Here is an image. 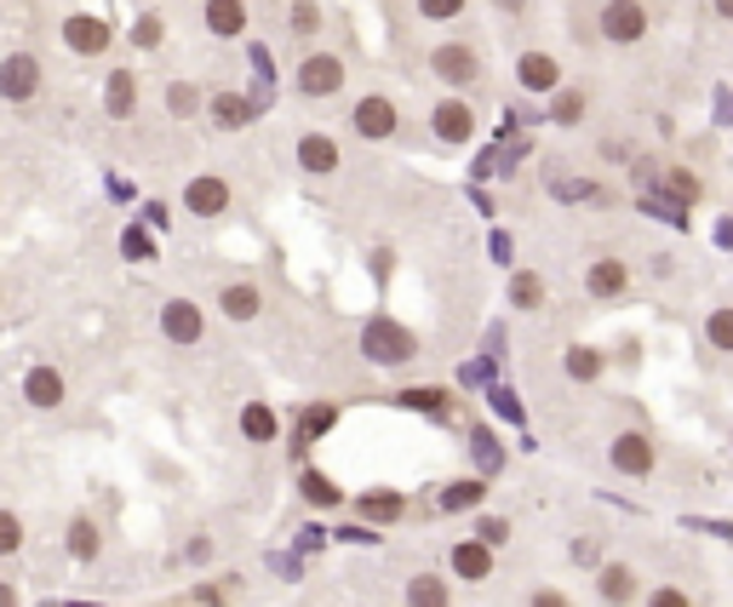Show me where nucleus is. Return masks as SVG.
<instances>
[{
    "label": "nucleus",
    "mask_w": 733,
    "mask_h": 607,
    "mask_svg": "<svg viewBox=\"0 0 733 607\" xmlns=\"http://www.w3.org/2000/svg\"><path fill=\"white\" fill-rule=\"evenodd\" d=\"M167 110L179 115V121H184V115H195V110H201V92H195L190 81H172V87H167Z\"/></svg>",
    "instance_id": "nucleus-31"
},
{
    "label": "nucleus",
    "mask_w": 733,
    "mask_h": 607,
    "mask_svg": "<svg viewBox=\"0 0 733 607\" xmlns=\"http://www.w3.org/2000/svg\"><path fill=\"white\" fill-rule=\"evenodd\" d=\"M488 252H493V259H499V264H511V259H516V241H511V236H504V230H499Z\"/></svg>",
    "instance_id": "nucleus-44"
},
{
    "label": "nucleus",
    "mask_w": 733,
    "mask_h": 607,
    "mask_svg": "<svg viewBox=\"0 0 733 607\" xmlns=\"http://www.w3.org/2000/svg\"><path fill=\"white\" fill-rule=\"evenodd\" d=\"M511 304H516V310H539V304H545V282L522 270L516 282H511Z\"/></svg>",
    "instance_id": "nucleus-29"
},
{
    "label": "nucleus",
    "mask_w": 733,
    "mask_h": 607,
    "mask_svg": "<svg viewBox=\"0 0 733 607\" xmlns=\"http://www.w3.org/2000/svg\"><path fill=\"white\" fill-rule=\"evenodd\" d=\"M98 545H104V539H98L92 516H75V522H69V556H75V562H92Z\"/></svg>",
    "instance_id": "nucleus-24"
},
{
    "label": "nucleus",
    "mask_w": 733,
    "mask_h": 607,
    "mask_svg": "<svg viewBox=\"0 0 733 607\" xmlns=\"http://www.w3.org/2000/svg\"><path fill=\"white\" fill-rule=\"evenodd\" d=\"M476 539H482V545H504V539H511V522H504V516H476Z\"/></svg>",
    "instance_id": "nucleus-35"
},
{
    "label": "nucleus",
    "mask_w": 733,
    "mask_h": 607,
    "mask_svg": "<svg viewBox=\"0 0 733 607\" xmlns=\"http://www.w3.org/2000/svg\"><path fill=\"white\" fill-rule=\"evenodd\" d=\"M585 287H591L596 298H614V293H625V287H630V270H625L619 259H602V264H591Z\"/></svg>",
    "instance_id": "nucleus-17"
},
{
    "label": "nucleus",
    "mask_w": 733,
    "mask_h": 607,
    "mask_svg": "<svg viewBox=\"0 0 733 607\" xmlns=\"http://www.w3.org/2000/svg\"><path fill=\"white\" fill-rule=\"evenodd\" d=\"M218 304H224V316H230V321H252V316L264 310V293H259V287H247V282H236V287H224V293H218Z\"/></svg>",
    "instance_id": "nucleus-16"
},
{
    "label": "nucleus",
    "mask_w": 733,
    "mask_h": 607,
    "mask_svg": "<svg viewBox=\"0 0 733 607\" xmlns=\"http://www.w3.org/2000/svg\"><path fill=\"white\" fill-rule=\"evenodd\" d=\"M419 12H424V18H436V23H447V18H459V12H465V0H419Z\"/></svg>",
    "instance_id": "nucleus-40"
},
{
    "label": "nucleus",
    "mask_w": 733,
    "mask_h": 607,
    "mask_svg": "<svg viewBox=\"0 0 733 607\" xmlns=\"http://www.w3.org/2000/svg\"><path fill=\"white\" fill-rule=\"evenodd\" d=\"M18 545H23V522L12 511H0V556H12Z\"/></svg>",
    "instance_id": "nucleus-38"
},
{
    "label": "nucleus",
    "mask_w": 733,
    "mask_h": 607,
    "mask_svg": "<svg viewBox=\"0 0 733 607\" xmlns=\"http://www.w3.org/2000/svg\"><path fill=\"white\" fill-rule=\"evenodd\" d=\"M550 115L562 121V126H573L579 115H585V92H562V98H556V104H550Z\"/></svg>",
    "instance_id": "nucleus-34"
},
{
    "label": "nucleus",
    "mask_w": 733,
    "mask_h": 607,
    "mask_svg": "<svg viewBox=\"0 0 733 607\" xmlns=\"http://www.w3.org/2000/svg\"><path fill=\"white\" fill-rule=\"evenodd\" d=\"M453 573L459 579H488L493 573V545H482V539L453 545Z\"/></svg>",
    "instance_id": "nucleus-13"
},
{
    "label": "nucleus",
    "mask_w": 733,
    "mask_h": 607,
    "mask_svg": "<svg viewBox=\"0 0 733 607\" xmlns=\"http://www.w3.org/2000/svg\"><path fill=\"white\" fill-rule=\"evenodd\" d=\"M190 562H195V568L213 562V539H190Z\"/></svg>",
    "instance_id": "nucleus-47"
},
{
    "label": "nucleus",
    "mask_w": 733,
    "mask_h": 607,
    "mask_svg": "<svg viewBox=\"0 0 733 607\" xmlns=\"http://www.w3.org/2000/svg\"><path fill=\"white\" fill-rule=\"evenodd\" d=\"M568 378H573V385H591V378H602V356H596V350H585V344H573L568 350Z\"/></svg>",
    "instance_id": "nucleus-27"
},
{
    "label": "nucleus",
    "mask_w": 733,
    "mask_h": 607,
    "mask_svg": "<svg viewBox=\"0 0 733 607\" xmlns=\"http://www.w3.org/2000/svg\"><path fill=\"white\" fill-rule=\"evenodd\" d=\"M64 46H69V53H87V58L104 53V46H110V23L75 12V18H64Z\"/></svg>",
    "instance_id": "nucleus-8"
},
{
    "label": "nucleus",
    "mask_w": 733,
    "mask_h": 607,
    "mask_svg": "<svg viewBox=\"0 0 733 607\" xmlns=\"http://www.w3.org/2000/svg\"><path fill=\"white\" fill-rule=\"evenodd\" d=\"M252 115H259V104H252V98H241V92H218V98H213V121H218V126H247Z\"/></svg>",
    "instance_id": "nucleus-21"
},
{
    "label": "nucleus",
    "mask_w": 733,
    "mask_h": 607,
    "mask_svg": "<svg viewBox=\"0 0 733 607\" xmlns=\"http://www.w3.org/2000/svg\"><path fill=\"white\" fill-rule=\"evenodd\" d=\"M516 81H522L527 92H556V87H562V64H556L550 53H522Z\"/></svg>",
    "instance_id": "nucleus-10"
},
{
    "label": "nucleus",
    "mask_w": 733,
    "mask_h": 607,
    "mask_svg": "<svg viewBox=\"0 0 733 607\" xmlns=\"http://www.w3.org/2000/svg\"><path fill=\"white\" fill-rule=\"evenodd\" d=\"M602 35L614 46H637L648 35V7L642 0H608V7H602Z\"/></svg>",
    "instance_id": "nucleus-2"
},
{
    "label": "nucleus",
    "mask_w": 733,
    "mask_h": 607,
    "mask_svg": "<svg viewBox=\"0 0 733 607\" xmlns=\"http://www.w3.org/2000/svg\"><path fill=\"white\" fill-rule=\"evenodd\" d=\"M430 126H436V138H442V144H470V133H476V110L459 104V98H447V104H436Z\"/></svg>",
    "instance_id": "nucleus-9"
},
{
    "label": "nucleus",
    "mask_w": 733,
    "mask_h": 607,
    "mask_svg": "<svg viewBox=\"0 0 733 607\" xmlns=\"http://www.w3.org/2000/svg\"><path fill=\"white\" fill-rule=\"evenodd\" d=\"M711 7H717V18H733V0H711Z\"/></svg>",
    "instance_id": "nucleus-52"
},
{
    "label": "nucleus",
    "mask_w": 733,
    "mask_h": 607,
    "mask_svg": "<svg viewBox=\"0 0 733 607\" xmlns=\"http://www.w3.org/2000/svg\"><path fill=\"white\" fill-rule=\"evenodd\" d=\"M161 333L172 344H201V333H207V321H201V310L190 298H172L167 310H161Z\"/></svg>",
    "instance_id": "nucleus-6"
},
{
    "label": "nucleus",
    "mask_w": 733,
    "mask_h": 607,
    "mask_svg": "<svg viewBox=\"0 0 733 607\" xmlns=\"http://www.w3.org/2000/svg\"><path fill=\"white\" fill-rule=\"evenodd\" d=\"M333 424H339V408H333V401L310 408V413H305V430H298V447H310V442L321 436V430H333Z\"/></svg>",
    "instance_id": "nucleus-30"
},
{
    "label": "nucleus",
    "mask_w": 733,
    "mask_h": 607,
    "mask_svg": "<svg viewBox=\"0 0 733 607\" xmlns=\"http://www.w3.org/2000/svg\"><path fill=\"white\" fill-rule=\"evenodd\" d=\"M665 195H671V207H682V213H688V207H694V201H699L705 190H699V179H694V172L671 167V172H665Z\"/></svg>",
    "instance_id": "nucleus-25"
},
{
    "label": "nucleus",
    "mask_w": 733,
    "mask_h": 607,
    "mask_svg": "<svg viewBox=\"0 0 733 607\" xmlns=\"http://www.w3.org/2000/svg\"><path fill=\"white\" fill-rule=\"evenodd\" d=\"M596 591L608 596V602H637V573H630L625 562H614V568H602Z\"/></svg>",
    "instance_id": "nucleus-22"
},
{
    "label": "nucleus",
    "mask_w": 733,
    "mask_h": 607,
    "mask_svg": "<svg viewBox=\"0 0 733 607\" xmlns=\"http://www.w3.org/2000/svg\"><path fill=\"white\" fill-rule=\"evenodd\" d=\"M133 98H138L133 69H115V75H110V92H104V110H110L115 121H126V115H133Z\"/></svg>",
    "instance_id": "nucleus-19"
},
{
    "label": "nucleus",
    "mask_w": 733,
    "mask_h": 607,
    "mask_svg": "<svg viewBox=\"0 0 733 607\" xmlns=\"http://www.w3.org/2000/svg\"><path fill=\"white\" fill-rule=\"evenodd\" d=\"M298 167H305V172H333L339 167V144L327 133H305V138H298Z\"/></svg>",
    "instance_id": "nucleus-14"
},
{
    "label": "nucleus",
    "mask_w": 733,
    "mask_h": 607,
    "mask_svg": "<svg viewBox=\"0 0 733 607\" xmlns=\"http://www.w3.org/2000/svg\"><path fill=\"white\" fill-rule=\"evenodd\" d=\"M488 396H493V408H499L504 419H511V424H522V401H516L511 390H488Z\"/></svg>",
    "instance_id": "nucleus-42"
},
{
    "label": "nucleus",
    "mask_w": 733,
    "mask_h": 607,
    "mask_svg": "<svg viewBox=\"0 0 733 607\" xmlns=\"http://www.w3.org/2000/svg\"><path fill=\"white\" fill-rule=\"evenodd\" d=\"M275 430H282V424H275V413L264 408V401L241 408V436H247V442H275Z\"/></svg>",
    "instance_id": "nucleus-23"
},
{
    "label": "nucleus",
    "mask_w": 733,
    "mask_h": 607,
    "mask_svg": "<svg viewBox=\"0 0 733 607\" xmlns=\"http://www.w3.org/2000/svg\"><path fill=\"white\" fill-rule=\"evenodd\" d=\"M121 252H126V259H149V252H156V241H149V236L138 230V224H133V230L121 236Z\"/></svg>",
    "instance_id": "nucleus-39"
},
{
    "label": "nucleus",
    "mask_w": 733,
    "mask_h": 607,
    "mask_svg": "<svg viewBox=\"0 0 733 607\" xmlns=\"http://www.w3.org/2000/svg\"><path fill=\"white\" fill-rule=\"evenodd\" d=\"M653 607H688V596L682 591H653Z\"/></svg>",
    "instance_id": "nucleus-48"
},
{
    "label": "nucleus",
    "mask_w": 733,
    "mask_h": 607,
    "mask_svg": "<svg viewBox=\"0 0 733 607\" xmlns=\"http://www.w3.org/2000/svg\"><path fill=\"white\" fill-rule=\"evenodd\" d=\"M207 30L213 35H241L247 30V7L241 0H207Z\"/></svg>",
    "instance_id": "nucleus-18"
},
{
    "label": "nucleus",
    "mask_w": 733,
    "mask_h": 607,
    "mask_svg": "<svg viewBox=\"0 0 733 607\" xmlns=\"http://www.w3.org/2000/svg\"><path fill=\"white\" fill-rule=\"evenodd\" d=\"M442 511L453 516V511H476V504H482V482H453V488H442Z\"/></svg>",
    "instance_id": "nucleus-28"
},
{
    "label": "nucleus",
    "mask_w": 733,
    "mask_h": 607,
    "mask_svg": "<svg viewBox=\"0 0 733 607\" xmlns=\"http://www.w3.org/2000/svg\"><path fill=\"white\" fill-rule=\"evenodd\" d=\"M305 499H310V504H339V488H333V482H327V476L305 470Z\"/></svg>",
    "instance_id": "nucleus-36"
},
{
    "label": "nucleus",
    "mask_w": 733,
    "mask_h": 607,
    "mask_svg": "<svg viewBox=\"0 0 733 607\" xmlns=\"http://www.w3.org/2000/svg\"><path fill=\"white\" fill-rule=\"evenodd\" d=\"M488 373H493L488 362H470V367L459 373V385H488Z\"/></svg>",
    "instance_id": "nucleus-46"
},
{
    "label": "nucleus",
    "mask_w": 733,
    "mask_h": 607,
    "mask_svg": "<svg viewBox=\"0 0 733 607\" xmlns=\"http://www.w3.org/2000/svg\"><path fill=\"white\" fill-rule=\"evenodd\" d=\"M35 92H41V58L35 53L0 58V98H7V104H30Z\"/></svg>",
    "instance_id": "nucleus-3"
},
{
    "label": "nucleus",
    "mask_w": 733,
    "mask_h": 607,
    "mask_svg": "<svg viewBox=\"0 0 733 607\" xmlns=\"http://www.w3.org/2000/svg\"><path fill=\"white\" fill-rule=\"evenodd\" d=\"M298 87H305V98L339 92V87H344V64H339L333 53H316V58H305V69H298Z\"/></svg>",
    "instance_id": "nucleus-7"
},
{
    "label": "nucleus",
    "mask_w": 733,
    "mask_h": 607,
    "mask_svg": "<svg viewBox=\"0 0 733 607\" xmlns=\"http://www.w3.org/2000/svg\"><path fill=\"white\" fill-rule=\"evenodd\" d=\"M499 7H504V12H522V0H499Z\"/></svg>",
    "instance_id": "nucleus-53"
},
{
    "label": "nucleus",
    "mask_w": 733,
    "mask_h": 607,
    "mask_svg": "<svg viewBox=\"0 0 733 607\" xmlns=\"http://www.w3.org/2000/svg\"><path fill=\"white\" fill-rule=\"evenodd\" d=\"M316 23H321V12L310 7V0H305V7H293V30L298 35H316Z\"/></svg>",
    "instance_id": "nucleus-41"
},
{
    "label": "nucleus",
    "mask_w": 733,
    "mask_h": 607,
    "mask_svg": "<svg viewBox=\"0 0 733 607\" xmlns=\"http://www.w3.org/2000/svg\"><path fill=\"white\" fill-rule=\"evenodd\" d=\"M362 356H367V362H385V367H401V362L419 356V339H413L401 321L373 316V321L362 327Z\"/></svg>",
    "instance_id": "nucleus-1"
},
{
    "label": "nucleus",
    "mask_w": 733,
    "mask_h": 607,
    "mask_svg": "<svg viewBox=\"0 0 733 607\" xmlns=\"http://www.w3.org/2000/svg\"><path fill=\"white\" fill-rule=\"evenodd\" d=\"M401 401H408V408H419V413H447V396H442V390H408Z\"/></svg>",
    "instance_id": "nucleus-37"
},
{
    "label": "nucleus",
    "mask_w": 733,
    "mask_h": 607,
    "mask_svg": "<svg viewBox=\"0 0 733 607\" xmlns=\"http://www.w3.org/2000/svg\"><path fill=\"white\" fill-rule=\"evenodd\" d=\"M573 568H596V545L591 539H573Z\"/></svg>",
    "instance_id": "nucleus-45"
},
{
    "label": "nucleus",
    "mask_w": 733,
    "mask_h": 607,
    "mask_svg": "<svg viewBox=\"0 0 733 607\" xmlns=\"http://www.w3.org/2000/svg\"><path fill=\"white\" fill-rule=\"evenodd\" d=\"M23 396H30L35 408H58L64 401V373L58 367H35L30 378H23Z\"/></svg>",
    "instance_id": "nucleus-15"
},
{
    "label": "nucleus",
    "mask_w": 733,
    "mask_h": 607,
    "mask_svg": "<svg viewBox=\"0 0 733 607\" xmlns=\"http://www.w3.org/2000/svg\"><path fill=\"white\" fill-rule=\"evenodd\" d=\"M270 568H282V579H298V556H275Z\"/></svg>",
    "instance_id": "nucleus-50"
},
{
    "label": "nucleus",
    "mask_w": 733,
    "mask_h": 607,
    "mask_svg": "<svg viewBox=\"0 0 733 607\" xmlns=\"http://www.w3.org/2000/svg\"><path fill=\"white\" fill-rule=\"evenodd\" d=\"M184 207H190L195 218H218L224 207H230V184H224V179H195V184L184 190Z\"/></svg>",
    "instance_id": "nucleus-12"
},
{
    "label": "nucleus",
    "mask_w": 733,
    "mask_h": 607,
    "mask_svg": "<svg viewBox=\"0 0 733 607\" xmlns=\"http://www.w3.org/2000/svg\"><path fill=\"white\" fill-rule=\"evenodd\" d=\"M705 339H711L717 350H733V310H717L711 321H705Z\"/></svg>",
    "instance_id": "nucleus-33"
},
{
    "label": "nucleus",
    "mask_w": 733,
    "mask_h": 607,
    "mask_svg": "<svg viewBox=\"0 0 733 607\" xmlns=\"http://www.w3.org/2000/svg\"><path fill=\"white\" fill-rule=\"evenodd\" d=\"M350 121H356L362 138H390L396 133V104H390V98H362Z\"/></svg>",
    "instance_id": "nucleus-11"
},
{
    "label": "nucleus",
    "mask_w": 733,
    "mask_h": 607,
    "mask_svg": "<svg viewBox=\"0 0 733 607\" xmlns=\"http://www.w3.org/2000/svg\"><path fill=\"white\" fill-rule=\"evenodd\" d=\"M12 602H18V591H12V585H0V607H12Z\"/></svg>",
    "instance_id": "nucleus-51"
},
{
    "label": "nucleus",
    "mask_w": 733,
    "mask_h": 607,
    "mask_svg": "<svg viewBox=\"0 0 733 607\" xmlns=\"http://www.w3.org/2000/svg\"><path fill=\"white\" fill-rule=\"evenodd\" d=\"M470 453H476V470H482V476L504 470V447H499V436H493L488 424H476V430H470Z\"/></svg>",
    "instance_id": "nucleus-20"
},
{
    "label": "nucleus",
    "mask_w": 733,
    "mask_h": 607,
    "mask_svg": "<svg viewBox=\"0 0 733 607\" xmlns=\"http://www.w3.org/2000/svg\"><path fill=\"white\" fill-rule=\"evenodd\" d=\"M608 465L619 476H648L653 470V442L642 430H625V436H614V447H608Z\"/></svg>",
    "instance_id": "nucleus-4"
},
{
    "label": "nucleus",
    "mask_w": 733,
    "mask_h": 607,
    "mask_svg": "<svg viewBox=\"0 0 733 607\" xmlns=\"http://www.w3.org/2000/svg\"><path fill=\"white\" fill-rule=\"evenodd\" d=\"M562 602H568L562 591H534V607H562Z\"/></svg>",
    "instance_id": "nucleus-49"
},
{
    "label": "nucleus",
    "mask_w": 733,
    "mask_h": 607,
    "mask_svg": "<svg viewBox=\"0 0 733 607\" xmlns=\"http://www.w3.org/2000/svg\"><path fill=\"white\" fill-rule=\"evenodd\" d=\"M408 602L442 607V602H447V585H442V579H413V585H408Z\"/></svg>",
    "instance_id": "nucleus-32"
},
{
    "label": "nucleus",
    "mask_w": 733,
    "mask_h": 607,
    "mask_svg": "<svg viewBox=\"0 0 733 607\" xmlns=\"http://www.w3.org/2000/svg\"><path fill=\"white\" fill-rule=\"evenodd\" d=\"M362 516H373V522H401V516H408V499H401V493H362Z\"/></svg>",
    "instance_id": "nucleus-26"
},
{
    "label": "nucleus",
    "mask_w": 733,
    "mask_h": 607,
    "mask_svg": "<svg viewBox=\"0 0 733 607\" xmlns=\"http://www.w3.org/2000/svg\"><path fill=\"white\" fill-rule=\"evenodd\" d=\"M133 41H138V46H156V41H161V23H156V18H144L138 30H133Z\"/></svg>",
    "instance_id": "nucleus-43"
},
{
    "label": "nucleus",
    "mask_w": 733,
    "mask_h": 607,
    "mask_svg": "<svg viewBox=\"0 0 733 607\" xmlns=\"http://www.w3.org/2000/svg\"><path fill=\"white\" fill-rule=\"evenodd\" d=\"M430 69H436L447 87H470L476 75H482V64H476V53H470V46H459V41L436 46V58H430Z\"/></svg>",
    "instance_id": "nucleus-5"
}]
</instances>
